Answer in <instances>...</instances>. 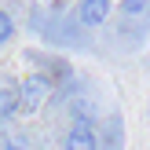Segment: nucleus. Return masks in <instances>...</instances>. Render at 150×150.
Returning <instances> with one entry per match:
<instances>
[{"instance_id": "obj_1", "label": "nucleus", "mask_w": 150, "mask_h": 150, "mask_svg": "<svg viewBox=\"0 0 150 150\" xmlns=\"http://www.w3.org/2000/svg\"><path fill=\"white\" fill-rule=\"evenodd\" d=\"M51 95H55V81H51L44 70L22 77L18 81V114H37Z\"/></svg>"}, {"instance_id": "obj_2", "label": "nucleus", "mask_w": 150, "mask_h": 150, "mask_svg": "<svg viewBox=\"0 0 150 150\" xmlns=\"http://www.w3.org/2000/svg\"><path fill=\"white\" fill-rule=\"evenodd\" d=\"M62 150H99L95 121H81V117H73L70 128H66V136H62Z\"/></svg>"}, {"instance_id": "obj_3", "label": "nucleus", "mask_w": 150, "mask_h": 150, "mask_svg": "<svg viewBox=\"0 0 150 150\" xmlns=\"http://www.w3.org/2000/svg\"><path fill=\"white\" fill-rule=\"evenodd\" d=\"M110 15H114V0H81L73 18H77V26H84V29H99V26L110 22Z\"/></svg>"}, {"instance_id": "obj_4", "label": "nucleus", "mask_w": 150, "mask_h": 150, "mask_svg": "<svg viewBox=\"0 0 150 150\" xmlns=\"http://www.w3.org/2000/svg\"><path fill=\"white\" fill-rule=\"evenodd\" d=\"M18 117V81L11 73H0V121Z\"/></svg>"}, {"instance_id": "obj_5", "label": "nucleus", "mask_w": 150, "mask_h": 150, "mask_svg": "<svg viewBox=\"0 0 150 150\" xmlns=\"http://www.w3.org/2000/svg\"><path fill=\"white\" fill-rule=\"evenodd\" d=\"M150 11V0H121V15L125 18H139Z\"/></svg>"}, {"instance_id": "obj_6", "label": "nucleus", "mask_w": 150, "mask_h": 150, "mask_svg": "<svg viewBox=\"0 0 150 150\" xmlns=\"http://www.w3.org/2000/svg\"><path fill=\"white\" fill-rule=\"evenodd\" d=\"M0 150H29V143H26L22 132H4L0 136Z\"/></svg>"}, {"instance_id": "obj_7", "label": "nucleus", "mask_w": 150, "mask_h": 150, "mask_svg": "<svg viewBox=\"0 0 150 150\" xmlns=\"http://www.w3.org/2000/svg\"><path fill=\"white\" fill-rule=\"evenodd\" d=\"M11 37H15V18L4 11V7H0V48H4V44L11 40Z\"/></svg>"}, {"instance_id": "obj_8", "label": "nucleus", "mask_w": 150, "mask_h": 150, "mask_svg": "<svg viewBox=\"0 0 150 150\" xmlns=\"http://www.w3.org/2000/svg\"><path fill=\"white\" fill-rule=\"evenodd\" d=\"M146 150H150V143H146Z\"/></svg>"}]
</instances>
